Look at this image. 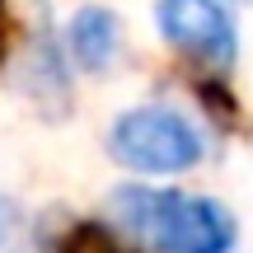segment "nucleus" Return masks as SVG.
Wrapping results in <instances>:
<instances>
[{
	"label": "nucleus",
	"instance_id": "nucleus-1",
	"mask_svg": "<svg viewBox=\"0 0 253 253\" xmlns=\"http://www.w3.org/2000/svg\"><path fill=\"white\" fill-rule=\"evenodd\" d=\"M108 220L145 253H235L239 244L225 202L183 188L122 183L108 192Z\"/></svg>",
	"mask_w": 253,
	"mask_h": 253
},
{
	"label": "nucleus",
	"instance_id": "nucleus-2",
	"mask_svg": "<svg viewBox=\"0 0 253 253\" xmlns=\"http://www.w3.org/2000/svg\"><path fill=\"white\" fill-rule=\"evenodd\" d=\"M108 155L126 173H188L207 160V136L169 103H141L108 126Z\"/></svg>",
	"mask_w": 253,
	"mask_h": 253
},
{
	"label": "nucleus",
	"instance_id": "nucleus-3",
	"mask_svg": "<svg viewBox=\"0 0 253 253\" xmlns=\"http://www.w3.org/2000/svg\"><path fill=\"white\" fill-rule=\"evenodd\" d=\"M155 28L173 52L207 75H230L239 61V28L225 0H160Z\"/></svg>",
	"mask_w": 253,
	"mask_h": 253
},
{
	"label": "nucleus",
	"instance_id": "nucleus-4",
	"mask_svg": "<svg viewBox=\"0 0 253 253\" xmlns=\"http://www.w3.org/2000/svg\"><path fill=\"white\" fill-rule=\"evenodd\" d=\"M66 52L80 71H108L122 52V24L113 9L103 5H84L71 14L66 24Z\"/></svg>",
	"mask_w": 253,
	"mask_h": 253
},
{
	"label": "nucleus",
	"instance_id": "nucleus-5",
	"mask_svg": "<svg viewBox=\"0 0 253 253\" xmlns=\"http://www.w3.org/2000/svg\"><path fill=\"white\" fill-rule=\"evenodd\" d=\"M24 89L33 94V103L47 108V118L71 113V75H66L61 47H56L52 38H42V42L28 52V61H24Z\"/></svg>",
	"mask_w": 253,
	"mask_h": 253
},
{
	"label": "nucleus",
	"instance_id": "nucleus-6",
	"mask_svg": "<svg viewBox=\"0 0 253 253\" xmlns=\"http://www.w3.org/2000/svg\"><path fill=\"white\" fill-rule=\"evenodd\" d=\"M56 253H131V244H122L113 225H103V220H75L56 239Z\"/></svg>",
	"mask_w": 253,
	"mask_h": 253
},
{
	"label": "nucleus",
	"instance_id": "nucleus-7",
	"mask_svg": "<svg viewBox=\"0 0 253 253\" xmlns=\"http://www.w3.org/2000/svg\"><path fill=\"white\" fill-rule=\"evenodd\" d=\"M9 230H14V207H9V202L0 197V249H5V239H9Z\"/></svg>",
	"mask_w": 253,
	"mask_h": 253
},
{
	"label": "nucleus",
	"instance_id": "nucleus-8",
	"mask_svg": "<svg viewBox=\"0 0 253 253\" xmlns=\"http://www.w3.org/2000/svg\"><path fill=\"white\" fill-rule=\"evenodd\" d=\"M0 24H5V0H0Z\"/></svg>",
	"mask_w": 253,
	"mask_h": 253
}]
</instances>
